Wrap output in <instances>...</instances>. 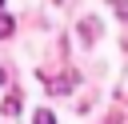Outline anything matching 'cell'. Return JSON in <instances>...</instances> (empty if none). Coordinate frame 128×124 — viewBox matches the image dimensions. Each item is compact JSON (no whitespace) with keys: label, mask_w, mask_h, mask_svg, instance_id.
Instances as JSON below:
<instances>
[{"label":"cell","mask_w":128,"mask_h":124,"mask_svg":"<svg viewBox=\"0 0 128 124\" xmlns=\"http://www.w3.org/2000/svg\"><path fill=\"white\" fill-rule=\"evenodd\" d=\"M16 108H20V96H8V100H4V112H8V116H12V112H16Z\"/></svg>","instance_id":"cell-1"},{"label":"cell","mask_w":128,"mask_h":124,"mask_svg":"<svg viewBox=\"0 0 128 124\" xmlns=\"http://www.w3.org/2000/svg\"><path fill=\"white\" fill-rule=\"evenodd\" d=\"M36 124H56V116H52V112H44V108H40V112H36Z\"/></svg>","instance_id":"cell-2"},{"label":"cell","mask_w":128,"mask_h":124,"mask_svg":"<svg viewBox=\"0 0 128 124\" xmlns=\"http://www.w3.org/2000/svg\"><path fill=\"white\" fill-rule=\"evenodd\" d=\"M0 36H12V16H0Z\"/></svg>","instance_id":"cell-3"},{"label":"cell","mask_w":128,"mask_h":124,"mask_svg":"<svg viewBox=\"0 0 128 124\" xmlns=\"http://www.w3.org/2000/svg\"><path fill=\"white\" fill-rule=\"evenodd\" d=\"M0 84H4V68H0Z\"/></svg>","instance_id":"cell-4"},{"label":"cell","mask_w":128,"mask_h":124,"mask_svg":"<svg viewBox=\"0 0 128 124\" xmlns=\"http://www.w3.org/2000/svg\"><path fill=\"white\" fill-rule=\"evenodd\" d=\"M0 4H4V0H0Z\"/></svg>","instance_id":"cell-5"}]
</instances>
